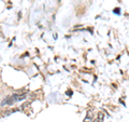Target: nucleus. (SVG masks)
I'll list each match as a JSON object with an SVG mask.
<instances>
[{
    "mask_svg": "<svg viewBox=\"0 0 129 122\" xmlns=\"http://www.w3.org/2000/svg\"><path fill=\"white\" fill-rule=\"evenodd\" d=\"M26 98V94H13V95H9L7 96L5 99L1 101V106H5V105H12L16 103V101L23 100Z\"/></svg>",
    "mask_w": 129,
    "mask_h": 122,
    "instance_id": "nucleus-1",
    "label": "nucleus"
},
{
    "mask_svg": "<svg viewBox=\"0 0 129 122\" xmlns=\"http://www.w3.org/2000/svg\"><path fill=\"white\" fill-rule=\"evenodd\" d=\"M83 122H92V112L91 110H88L86 113V117L84 118Z\"/></svg>",
    "mask_w": 129,
    "mask_h": 122,
    "instance_id": "nucleus-2",
    "label": "nucleus"
},
{
    "mask_svg": "<svg viewBox=\"0 0 129 122\" xmlns=\"http://www.w3.org/2000/svg\"><path fill=\"white\" fill-rule=\"evenodd\" d=\"M103 119H104L103 112H99L98 116H97V118H96V119L92 121V122H103Z\"/></svg>",
    "mask_w": 129,
    "mask_h": 122,
    "instance_id": "nucleus-3",
    "label": "nucleus"
},
{
    "mask_svg": "<svg viewBox=\"0 0 129 122\" xmlns=\"http://www.w3.org/2000/svg\"><path fill=\"white\" fill-rule=\"evenodd\" d=\"M118 10H119V9H115L114 12H115V13H119V11H118Z\"/></svg>",
    "mask_w": 129,
    "mask_h": 122,
    "instance_id": "nucleus-4",
    "label": "nucleus"
}]
</instances>
